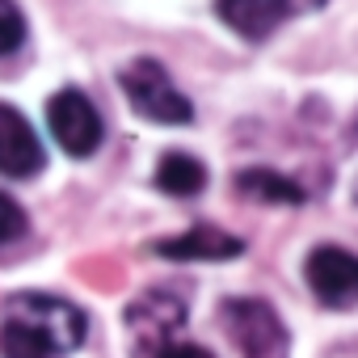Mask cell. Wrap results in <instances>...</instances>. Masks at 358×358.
Instances as JSON below:
<instances>
[{
	"label": "cell",
	"instance_id": "6da1fadb",
	"mask_svg": "<svg viewBox=\"0 0 358 358\" xmlns=\"http://www.w3.org/2000/svg\"><path fill=\"white\" fill-rule=\"evenodd\" d=\"M118 85L131 101V110L148 122H164V127H186L194 118V106L190 97L177 89L164 72V64L156 59H131L122 72H118Z\"/></svg>",
	"mask_w": 358,
	"mask_h": 358
},
{
	"label": "cell",
	"instance_id": "7a4b0ae2",
	"mask_svg": "<svg viewBox=\"0 0 358 358\" xmlns=\"http://www.w3.org/2000/svg\"><path fill=\"white\" fill-rule=\"evenodd\" d=\"M5 320L26 324L55 358L68 354V350H76V345L85 341V333H89V320H85V312H80L76 303H68V299H59V295H38V291L13 295Z\"/></svg>",
	"mask_w": 358,
	"mask_h": 358
},
{
	"label": "cell",
	"instance_id": "3957f363",
	"mask_svg": "<svg viewBox=\"0 0 358 358\" xmlns=\"http://www.w3.org/2000/svg\"><path fill=\"white\" fill-rule=\"evenodd\" d=\"M220 316L241 358H291V333L266 299H224Z\"/></svg>",
	"mask_w": 358,
	"mask_h": 358
},
{
	"label": "cell",
	"instance_id": "277c9868",
	"mask_svg": "<svg viewBox=\"0 0 358 358\" xmlns=\"http://www.w3.org/2000/svg\"><path fill=\"white\" fill-rule=\"evenodd\" d=\"M182 324H186V303L169 291H148L127 308V329L143 358H160L169 345H177Z\"/></svg>",
	"mask_w": 358,
	"mask_h": 358
},
{
	"label": "cell",
	"instance_id": "5b68a950",
	"mask_svg": "<svg viewBox=\"0 0 358 358\" xmlns=\"http://www.w3.org/2000/svg\"><path fill=\"white\" fill-rule=\"evenodd\" d=\"M47 122H51L55 143L68 156H93L101 148V135H106L101 114L80 89H59L51 97V106H47Z\"/></svg>",
	"mask_w": 358,
	"mask_h": 358
},
{
	"label": "cell",
	"instance_id": "8992f818",
	"mask_svg": "<svg viewBox=\"0 0 358 358\" xmlns=\"http://www.w3.org/2000/svg\"><path fill=\"white\" fill-rule=\"evenodd\" d=\"M303 278L324 308H354L358 303V253H350V249H337V245L312 249L303 262Z\"/></svg>",
	"mask_w": 358,
	"mask_h": 358
},
{
	"label": "cell",
	"instance_id": "52a82bcc",
	"mask_svg": "<svg viewBox=\"0 0 358 358\" xmlns=\"http://www.w3.org/2000/svg\"><path fill=\"white\" fill-rule=\"evenodd\" d=\"M47 152L34 135V127L26 122V114H17L9 101H0V173L5 177H34L43 169Z\"/></svg>",
	"mask_w": 358,
	"mask_h": 358
},
{
	"label": "cell",
	"instance_id": "ba28073f",
	"mask_svg": "<svg viewBox=\"0 0 358 358\" xmlns=\"http://www.w3.org/2000/svg\"><path fill=\"white\" fill-rule=\"evenodd\" d=\"M156 253L169 257V262H232V257L245 253V241L215 228V224H194L182 236L156 241Z\"/></svg>",
	"mask_w": 358,
	"mask_h": 358
},
{
	"label": "cell",
	"instance_id": "9c48e42d",
	"mask_svg": "<svg viewBox=\"0 0 358 358\" xmlns=\"http://www.w3.org/2000/svg\"><path fill=\"white\" fill-rule=\"evenodd\" d=\"M215 13L224 17V26H232V30L245 34L249 43L270 38V34L287 22L282 0H215Z\"/></svg>",
	"mask_w": 358,
	"mask_h": 358
},
{
	"label": "cell",
	"instance_id": "30bf717a",
	"mask_svg": "<svg viewBox=\"0 0 358 358\" xmlns=\"http://www.w3.org/2000/svg\"><path fill=\"white\" fill-rule=\"evenodd\" d=\"M232 186L241 199L249 203H274V207H299L303 203V186L291 182V177H282L278 169H266V164H253V169H241L232 177Z\"/></svg>",
	"mask_w": 358,
	"mask_h": 358
},
{
	"label": "cell",
	"instance_id": "8fae6325",
	"mask_svg": "<svg viewBox=\"0 0 358 358\" xmlns=\"http://www.w3.org/2000/svg\"><path fill=\"white\" fill-rule=\"evenodd\" d=\"M156 186L173 199H194L207 190V164L190 152H164L156 164Z\"/></svg>",
	"mask_w": 358,
	"mask_h": 358
},
{
	"label": "cell",
	"instance_id": "7c38bea8",
	"mask_svg": "<svg viewBox=\"0 0 358 358\" xmlns=\"http://www.w3.org/2000/svg\"><path fill=\"white\" fill-rule=\"evenodd\" d=\"M0 354L5 358H55L26 324H17V320H5L0 324Z\"/></svg>",
	"mask_w": 358,
	"mask_h": 358
},
{
	"label": "cell",
	"instance_id": "4fadbf2b",
	"mask_svg": "<svg viewBox=\"0 0 358 358\" xmlns=\"http://www.w3.org/2000/svg\"><path fill=\"white\" fill-rule=\"evenodd\" d=\"M26 43V17L17 0H0V55H13Z\"/></svg>",
	"mask_w": 358,
	"mask_h": 358
},
{
	"label": "cell",
	"instance_id": "5bb4252c",
	"mask_svg": "<svg viewBox=\"0 0 358 358\" xmlns=\"http://www.w3.org/2000/svg\"><path fill=\"white\" fill-rule=\"evenodd\" d=\"M17 236H26V211L0 190V245H9Z\"/></svg>",
	"mask_w": 358,
	"mask_h": 358
},
{
	"label": "cell",
	"instance_id": "9a60e30c",
	"mask_svg": "<svg viewBox=\"0 0 358 358\" xmlns=\"http://www.w3.org/2000/svg\"><path fill=\"white\" fill-rule=\"evenodd\" d=\"M160 358H211V350H203V345H190V341H177V345H169Z\"/></svg>",
	"mask_w": 358,
	"mask_h": 358
},
{
	"label": "cell",
	"instance_id": "2e32d148",
	"mask_svg": "<svg viewBox=\"0 0 358 358\" xmlns=\"http://www.w3.org/2000/svg\"><path fill=\"white\" fill-rule=\"evenodd\" d=\"M324 0H282V9H287V17L291 13H312V9H320Z\"/></svg>",
	"mask_w": 358,
	"mask_h": 358
}]
</instances>
